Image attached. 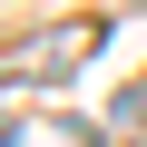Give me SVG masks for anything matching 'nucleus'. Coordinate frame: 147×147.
Wrapping results in <instances>:
<instances>
[{
	"mask_svg": "<svg viewBox=\"0 0 147 147\" xmlns=\"http://www.w3.org/2000/svg\"><path fill=\"white\" fill-rule=\"evenodd\" d=\"M88 39H98V30H49V39H30V49H20V79H59Z\"/></svg>",
	"mask_w": 147,
	"mask_h": 147,
	"instance_id": "1",
	"label": "nucleus"
},
{
	"mask_svg": "<svg viewBox=\"0 0 147 147\" xmlns=\"http://www.w3.org/2000/svg\"><path fill=\"white\" fill-rule=\"evenodd\" d=\"M0 147H20V118H10V108H0Z\"/></svg>",
	"mask_w": 147,
	"mask_h": 147,
	"instance_id": "2",
	"label": "nucleus"
}]
</instances>
